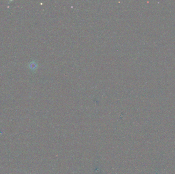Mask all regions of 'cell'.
Segmentation results:
<instances>
[{"instance_id": "1", "label": "cell", "mask_w": 175, "mask_h": 174, "mask_svg": "<svg viewBox=\"0 0 175 174\" xmlns=\"http://www.w3.org/2000/svg\"><path fill=\"white\" fill-rule=\"evenodd\" d=\"M28 67L31 69L32 71H35L37 68V63L36 62L33 61L28 64Z\"/></svg>"}]
</instances>
